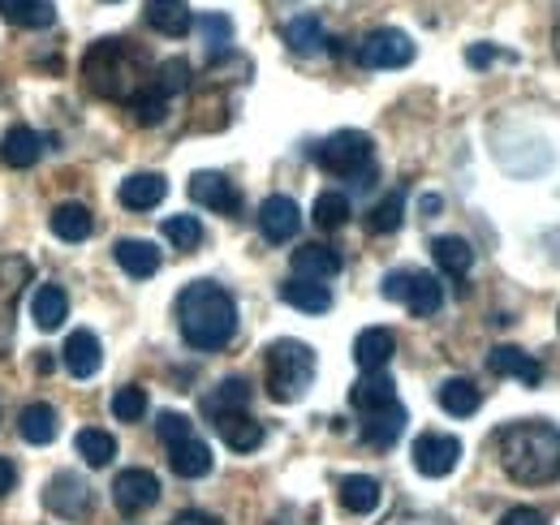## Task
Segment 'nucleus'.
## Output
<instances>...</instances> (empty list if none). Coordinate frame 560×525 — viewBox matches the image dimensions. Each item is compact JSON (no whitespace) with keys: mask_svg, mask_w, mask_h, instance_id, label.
Listing matches in <instances>:
<instances>
[{"mask_svg":"<svg viewBox=\"0 0 560 525\" xmlns=\"http://www.w3.org/2000/svg\"><path fill=\"white\" fill-rule=\"evenodd\" d=\"M495 453L513 482L552 487L560 478V427L552 422H509L495 431Z\"/></svg>","mask_w":560,"mask_h":525,"instance_id":"f257e3e1","label":"nucleus"},{"mask_svg":"<svg viewBox=\"0 0 560 525\" xmlns=\"http://www.w3.org/2000/svg\"><path fill=\"white\" fill-rule=\"evenodd\" d=\"M177 328L186 336L190 349L199 353H215L237 336V302L229 289L211 284V280H195L177 293Z\"/></svg>","mask_w":560,"mask_h":525,"instance_id":"f03ea898","label":"nucleus"},{"mask_svg":"<svg viewBox=\"0 0 560 525\" xmlns=\"http://www.w3.org/2000/svg\"><path fill=\"white\" fill-rule=\"evenodd\" d=\"M82 73H86V86L104 100H126L139 95V78H142V57L126 44V39H100L86 61H82Z\"/></svg>","mask_w":560,"mask_h":525,"instance_id":"7ed1b4c3","label":"nucleus"},{"mask_svg":"<svg viewBox=\"0 0 560 525\" xmlns=\"http://www.w3.org/2000/svg\"><path fill=\"white\" fill-rule=\"evenodd\" d=\"M264 384L277 405L302 400L315 384V349L306 340H272L264 353Z\"/></svg>","mask_w":560,"mask_h":525,"instance_id":"20e7f679","label":"nucleus"},{"mask_svg":"<svg viewBox=\"0 0 560 525\" xmlns=\"http://www.w3.org/2000/svg\"><path fill=\"white\" fill-rule=\"evenodd\" d=\"M315 164L353 186H371L375 182V142L362 130H337L315 147Z\"/></svg>","mask_w":560,"mask_h":525,"instance_id":"39448f33","label":"nucleus"},{"mask_svg":"<svg viewBox=\"0 0 560 525\" xmlns=\"http://www.w3.org/2000/svg\"><path fill=\"white\" fill-rule=\"evenodd\" d=\"M415 39L406 31H393V26H380L371 31L362 44H358V66L362 69H401L415 61Z\"/></svg>","mask_w":560,"mask_h":525,"instance_id":"423d86ee","label":"nucleus"},{"mask_svg":"<svg viewBox=\"0 0 560 525\" xmlns=\"http://www.w3.org/2000/svg\"><path fill=\"white\" fill-rule=\"evenodd\" d=\"M44 509H48L52 517H61V522H82V517L91 513V487H86L73 469H61V474H52L48 487H44Z\"/></svg>","mask_w":560,"mask_h":525,"instance_id":"0eeeda50","label":"nucleus"},{"mask_svg":"<svg viewBox=\"0 0 560 525\" xmlns=\"http://www.w3.org/2000/svg\"><path fill=\"white\" fill-rule=\"evenodd\" d=\"M410 457H415V469L422 478H448L457 469V460H462V440L457 435H440V431H422L415 440V448H410Z\"/></svg>","mask_w":560,"mask_h":525,"instance_id":"6e6552de","label":"nucleus"},{"mask_svg":"<svg viewBox=\"0 0 560 525\" xmlns=\"http://www.w3.org/2000/svg\"><path fill=\"white\" fill-rule=\"evenodd\" d=\"M155 500H160V478H155L151 469H121V474H117V482H113V504H117V513L139 517Z\"/></svg>","mask_w":560,"mask_h":525,"instance_id":"1a4fd4ad","label":"nucleus"},{"mask_svg":"<svg viewBox=\"0 0 560 525\" xmlns=\"http://www.w3.org/2000/svg\"><path fill=\"white\" fill-rule=\"evenodd\" d=\"M26 280H31V262L13 259V255L0 259V353L13 340V315H18V298H22Z\"/></svg>","mask_w":560,"mask_h":525,"instance_id":"9d476101","label":"nucleus"},{"mask_svg":"<svg viewBox=\"0 0 560 525\" xmlns=\"http://www.w3.org/2000/svg\"><path fill=\"white\" fill-rule=\"evenodd\" d=\"M298 229H302V211H298V202L289 195H272L259 202V233H264L272 246L298 237Z\"/></svg>","mask_w":560,"mask_h":525,"instance_id":"9b49d317","label":"nucleus"},{"mask_svg":"<svg viewBox=\"0 0 560 525\" xmlns=\"http://www.w3.org/2000/svg\"><path fill=\"white\" fill-rule=\"evenodd\" d=\"M190 198L199 207H208V211H220V215H237L242 211V195L224 173H195L190 177Z\"/></svg>","mask_w":560,"mask_h":525,"instance_id":"f8f14e48","label":"nucleus"},{"mask_svg":"<svg viewBox=\"0 0 560 525\" xmlns=\"http://www.w3.org/2000/svg\"><path fill=\"white\" fill-rule=\"evenodd\" d=\"M488 366H491V375L517 380V384H526V388H535V384L544 380V366H539L526 349H517V345H495L488 353Z\"/></svg>","mask_w":560,"mask_h":525,"instance_id":"ddd939ff","label":"nucleus"},{"mask_svg":"<svg viewBox=\"0 0 560 525\" xmlns=\"http://www.w3.org/2000/svg\"><path fill=\"white\" fill-rule=\"evenodd\" d=\"M406 405L401 400H393V405H384V409H371L366 413V422H362V440L371 444V448H393L397 440H401V431H406Z\"/></svg>","mask_w":560,"mask_h":525,"instance_id":"4468645a","label":"nucleus"},{"mask_svg":"<svg viewBox=\"0 0 560 525\" xmlns=\"http://www.w3.org/2000/svg\"><path fill=\"white\" fill-rule=\"evenodd\" d=\"M61 362H66V371H70L73 380H91V375L100 371V362H104L100 336L86 328L70 331V340H66V349H61Z\"/></svg>","mask_w":560,"mask_h":525,"instance_id":"2eb2a0df","label":"nucleus"},{"mask_svg":"<svg viewBox=\"0 0 560 525\" xmlns=\"http://www.w3.org/2000/svg\"><path fill=\"white\" fill-rule=\"evenodd\" d=\"M289 262H293V276H302V280H332L341 271V255L332 246H324V242L298 246Z\"/></svg>","mask_w":560,"mask_h":525,"instance_id":"dca6fc26","label":"nucleus"},{"mask_svg":"<svg viewBox=\"0 0 560 525\" xmlns=\"http://www.w3.org/2000/svg\"><path fill=\"white\" fill-rule=\"evenodd\" d=\"M393 353H397V336L388 328H366L353 340V362L362 371H384L393 362Z\"/></svg>","mask_w":560,"mask_h":525,"instance_id":"f3484780","label":"nucleus"},{"mask_svg":"<svg viewBox=\"0 0 560 525\" xmlns=\"http://www.w3.org/2000/svg\"><path fill=\"white\" fill-rule=\"evenodd\" d=\"M280 298H284L293 311H302V315H324V311H332V293H328L324 280H302V276H293V280L280 284Z\"/></svg>","mask_w":560,"mask_h":525,"instance_id":"a211bd4d","label":"nucleus"},{"mask_svg":"<svg viewBox=\"0 0 560 525\" xmlns=\"http://www.w3.org/2000/svg\"><path fill=\"white\" fill-rule=\"evenodd\" d=\"M215 427V435L233 448V453H255L259 444H264V427L242 409V413H224V418H215L211 422Z\"/></svg>","mask_w":560,"mask_h":525,"instance_id":"6ab92c4d","label":"nucleus"},{"mask_svg":"<svg viewBox=\"0 0 560 525\" xmlns=\"http://www.w3.org/2000/svg\"><path fill=\"white\" fill-rule=\"evenodd\" d=\"M147 26L168 39H182L195 26V13L186 0H147Z\"/></svg>","mask_w":560,"mask_h":525,"instance_id":"aec40b11","label":"nucleus"},{"mask_svg":"<svg viewBox=\"0 0 560 525\" xmlns=\"http://www.w3.org/2000/svg\"><path fill=\"white\" fill-rule=\"evenodd\" d=\"M168 195V182L160 177V173H135V177H126L121 182V207H130V211H151V207H160Z\"/></svg>","mask_w":560,"mask_h":525,"instance_id":"412c9836","label":"nucleus"},{"mask_svg":"<svg viewBox=\"0 0 560 525\" xmlns=\"http://www.w3.org/2000/svg\"><path fill=\"white\" fill-rule=\"evenodd\" d=\"M337 495H341V509L353 513V517L375 513V509H380V500H384V491H380V482H375L371 474H350V478H341Z\"/></svg>","mask_w":560,"mask_h":525,"instance_id":"4be33fe9","label":"nucleus"},{"mask_svg":"<svg viewBox=\"0 0 560 525\" xmlns=\"http://www.w3.org/2000/svg\"><path fill=\"white\" fill-rule=\"evenodd\" d=\"M31 319L44 331H57L66 319H70V298L61 284H39L35 298H31Z\"/></svg>","mask_w":560,"mask_h":525,"instance_id":"5701e85b","label":"nucleus"},{"mask_svg":"<svg viewBox=\"0 0 560 525\" xmlns=\"http://www.w3.org/2000/svg\"><path fill=\"white\" fill-rule=\"evenodd\" d=\"M39 155H44V138L35 130H26V126L4 130V138H0V160L9 168H31V164H39Z\"/></svg>","mask_w":560,"mask_h":525,"instance_id":"b1692460","label":"nucleus"},{"mask_svg":"<svg viewBox=\"0 0 560 525\" xmlns=\"http://www.w3.org/2000/svg\"><path fill=\"white\" fill-rule=\"evenodd\" d=\"M393 400H397V384H393L384 371H362V380L350 388V405L362 409V413L384 409V405H393Z\"/></svg>","mask_w":560,"mask_h":525,"instance_id":"393cba45","label":"nucleus"},{"mask_svg":"<svg viewBox=\"0 0 560 525\" xmlns=\"http://www.w3.org/2000/svg\"><path fill=\"white\" fill-rule=\"evenodd\" d=\"M113 255L121 262V271L135 276V280H147V276L160 271V250H155L151 242H142V237H121V242L113 246Z\"/></svg>","mask_w":560,"mask_h":525,"instance_id":"a878e982","label":"nucleus"},{"mask_svg":"<svg viewBox=\"0 0 560 525\" xmlns=\"http://www.w3.org/2000/svg\"><path fill=\"white\" fill-rule=\"evenodd\" d=\"M0 18L22 31H44L57 22V9H52V0H0Z\"/></svg>","mask_w":560,"mask_h":525,"instance_id":"bb28decb","label":"nucleus"},{"mask_svg":"<svg viewBox=\"0 0 560 525\" xmlns=\"http://www.w3.org/2000/svg\"><path fill=\"white\" fill-rule=\"evenodd\" d=\"M168 465H173V474L177 478H208L211 474V448L203 440H182V444H173L168 448Z\"/></svg>","mask_w":560,"mask_h":525,"instance_id":"cd10ccee","label":"nucleus"},{"mask_svg":"<svg viewBox=\"0 0 560 525\" xmlns=\"http://www.w3.org/2000/svg\"><path fill=\"white\" fill-rule=\"evenodd\" d=\"M48 224H52V233H57L61 242H86V237L95 233V215H91V207H82V202H61Z\"/></svg>","mask_w":560,"mask_h":525,"instance_id":"c85d7f7f","label":"nucleus"},{"mask_svg":"<svg viewBox=\"0 0 560 525\" xmlns=\"http://www.w3.org/2000/svg\"><path fill=\"white\" fill-rule=\"evenodd\" d=\"M18 431H22L26 444H52V440H57V409L44 405V400L26 405V409L18 413Z\"/></svg>","mask_w":560,"mask_h":525,"instance_id":"c756f323","label":"nucleus"},{"mask_svg":"<svg viewBox=\"0 0 560 525\" xmlns=\"http://www.w3.org/2000/svg\"><path fill=\"white\" fill-rule=\"evenodd\" d=\"M431 259H435V267H440L444 276L462 280V276L470 271V262H475V250H470L466 237H435V242H431Z\"/></svg>","mask_w":560,"mask_h":525,"instance_id":"7c9ffc66","label":"nucleus"},{"mask_svg":"<svg viewBox=\"0 0 560 525\" xmlns=\"http://www.w3.org/2000/svg\"><path fill=\"white\" fill-rule=\"evenodd\" d=\"M406 306H410V315H419V319H431V315L444 306V289H440V276H431V271H415V276H410V293H406Z\"/></svg>","mask_w":560,"mask_h":525,"instance_id":"2f4dec72","label":"nucleus"},{"mask_svg":"<svg viewBox=\"0 0 560 525\" xmlns=\"http://www.w3.org/2000/svg\"><path fill=\"white\" fill-rule=\"evenodd\" d=\"M246 405H250V384L246 380H224V384H215V393L203 396V413L211 422L224 418V413H242Z\"/></svg>","mask_w":560,"mask_h":525,"instance_id":"473e14b6","label":"nucleus"},{"mask_svg":"<svg viewBox=\"0 0 560 525\" xmlns=\"http://www.w3.org/2000/svg\"><path fill=\"white\" fill-rule=\"evenodd\" d=\"M73 448H78V457L86 460L91 469H104V465H113V457H117V440L108 431H100V427H82L73 435Z\"/></svg>","mask_w":560,"mask_h":525,"instance_id":"72a5a7b5","label":"nucleus"},{"mask_svg":"<svg viewBox=\"0 0 560 525\" xmlns=\"http://www.w3.org/2000/svg\"><path fill=\"white\" fill-rule=\"evenodd\" d=\"M440 405H444V413H453V418H470V413L483 405V393L475 388V380H444V384H440Z\"/></svg>","mask_w":560,"mask_h":525,"instance_id":"f704fd0d","label":"nucleus"},{"mask_svg":"<svg viewBox=\"0 0 560 525\" xmlns=\"http://www.w3.org/2000/svg\"><path fill=\"white\" fill-rule=\"evenodd\" d=\"M284 44L293 48V52H302V57H311V52H319L324 48V26H319V18L315 13H302V18H293V22H284Z\"/></svg>","mask_w":560,"mask_h":525,"instance_id":"c9c22d12","label":"nucleus"},{"mask_svg":"<svg viewBox=\"0 0 560 525\" xmlns=\"http://www.w3.org/2000/svg\"><path fill=\"white\" fill-rule=\"evenodd\" d=\"M311 220H315L324 233H332V229H346V224H350V198L337 195V190H324V195L315 198V211H311Z\"/></svg>","mask_w":560,"mask_h":525,"instance_id":"e433bc0d","label":"nucleus"},{"mask_svg":"<svg viewBox=\"0 0 560 525\" xmlns=\"http://www.w3.org/2000/svg\"><path fill=\"white\" fill-rule=\"evenodd\" d=\"M401 220H406V195H388V198H380L371 211H366V229L371 233H397L401 229Z\"/></svg>","mask_w":560,"mask_h":525,"instance_id":"4c0bfd02","label":"nucleus"},{"mask_svg":"<svg viewBox=\"0 0 560 525\" xmlns=\"http://www.w3.org/2000/svg\"><path fill=\"white\" fill-rule=\"evenodd\" d=\"M130 113H135L139 126H160L168 117V95L151 82V86H142L139 95H130Z\"/></svg>","mask_w":560,"mask_h":525,"instance_id":"58836bf2","label":"nucleus"},{"mask_svg":"<svg viewBox=\"0 0 560 525\" xmlns=\"http://www.w3.org/2000/svg\"><path fill=\"white\" fill-rule=\"evenodd\" d=\"M164 237L177 250H199L203 246V224H199V215H168L164 220Z\"/></svg>","mask_w":560,"mask_h":525,"instance_id":"ea45409f","label":"nucleus"},{"mask_svg":"<svg viewBox=\"0 0 560 525\" xmlns=\"http://www.w3.org/2000/svg\"><path fill=\"white\" fill-rule=\"evenodd\" d=\"M199 35H203L211 57H220V52L233 44V22H229L224 13H203V18H199Z\"/></svg>","mask_w":560,"mask_h":525,"instance_id":"a19ab883","label":"nucleus"},{"mask_svg":"<svg viewBox=\"0 0 560 525\" xmlns=\"http://www.w3.org/2000/svg\"><path fill=\"white\" fill-rule=\"evenodd\" d=\"M142 413H147V393H142V388L126 384V388L113 393V418H117V422H139Z\"/></svg>","mask_w":560,"mask_h":525,"instance_id":"79ce46f5","label":"nucleus"},{"mask_svg":"<svg viewBox=\"0 0 560 525\" xmlns=\"http://www.w3.org/2000/svg\"><path fill=\"white\" fill-rule=\"evenodd\" d=\"M155 86H160L164 95H177V91H186V86H190V61H182V57L164 61V66L155 69Z\"/></svg>","mask_w":560,"mask_h":525,"instance_id":"37998d69","label":"nucleus"},{"mask_svg":"<svg viewBox=\"0 0 560 525\" xmlns=\"http://www.w3.org/2000/svg\"><path fill=\"white\" fill-rule=\"evenodd\" d=\"M155 431H160V440H164L168 448L195 435V427H190V418H186V413H177V409H164V413L155 418Z\"/></svg>","mask_w":560,"mask_h":525,"instance_id":"c03bdc74","label":"nucleus"},{"mask_svg":"<svg viewBox=\"0 0 560 525\" xmlns=\"http://www.w3.org/2000/svg\"><path fill=\"white\" fill-rule=\"evenodd\" d=\"M410 276H415L410 267H406V271H388V276H384V298H388V302H406V293H410Z\"/></svg>","mask_w":560,"mask_h":525,"instance_id":"a18cd8bd","label":"nucleus"},{"mask_svg":"<svg viewBox=\"0 0 560 525\" xmlns=\"http://www.w3.org/2000/svg\"><path fill=\"white\" fill-rule=\"evenodd\" d=\"M500 525H548V517H544L539 509H526V504H522V509H509V513L500 517Z\"/></svg>","mask_w":560,"mask_h":525,"instance_id":"49530a36","label":"nucleus"},{"mask_svg":"<svg viewBox=\"0 0 560 525\" xmlns=\"http://www.w3.org/2000/svg\"><path fill=\"white\" fill-rule=\"evenodd\" d=\"M173 525H220V517H211V513H199V509H186V513H177Z\"/></svg>","mask_w":560,"mask_h":525,"instance_id":"de8ad7c7","label":"nucleus"},{"mask_svg":"<svg viewBox=\"0 0 560 525\" xmlns=\"http://www.w3.org/2000/svg\"><path fill=\"white\" fill-rule=\"evenodd\" d=\"M13 482H18V469H13V460L0 457V495H9V491H13Z\"/></svg>","mask_w":560,"mask_h":525,"instance_id":"09e8293b","label":"nucleus"},{"mask_svg":"<svg viewBox=\"0 0 560 525\" xmlns=\"http://www.w3.org/2000/svg\"><path fill=\"white\" fill-rule=\"evenodd\" d=\"M466 61H470V66H491V61H495V48H488V44H479V48H470V52H466Z\"/></svg>","mask_w":560,"mask_h":525,"instance_id":"8fccbe9b","label":"nucleus"},{"mask_svg":"<svg viewBox=\"0 0 560 525\" xmlns=\"http://www.w3.org/2000/svg\"><path fill=\"white\" fill-rule=\"evenodd\" d=\"M422 215H435V211H440V207H444V202H440V195H422Z\"/></svg>","mask_w":560,"mask_h":525,"instance_id":"3c124183","label":"nucleus"}]
</instances>
